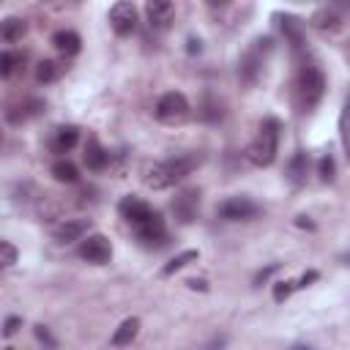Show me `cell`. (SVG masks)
Listing matches in <instances>:
<instances>
[{
    "label": "cell",
    "instance_id": "1",
    "mask_svg": "<svg viewBox=\"0 0 350 350\" xmlns=\"http://www.w3.org/2000/svg\"><path fill=\"white\" fill-rule=\"evenodd\" d=\"M197 164H200V156H194V153H180V156L156 161V164L148 170L145 183H148L150 189H170V186H175V183H180L186 175H191Z\"/></svg>",
    "mask_w": 350,
    "mask_h": 350
},
{
    "label": "cell",
    "instance_id": "2",
    "mask_svg": "<svg viewBox=\"0 0 350 350\" xmlns=\"http://www.w3.org/2000/svg\"><path fill=\"white\" fill-rule=\"evenodd\" d=\"M279 131H282V126H279L276 118L262 120L257 137H254V139L249 142V148H246V156H249V161H252L254 167H271V164H273V159H276V153H279Z\"/></svg>",
    "mask_w": 350,
    "mask_h": 350
},
{
    "label": "cell",
    "instance_id": "3",
    "mask_svg": "<svg viewBox=\"0 0 350 350\" xmlns=\"http://www.w3.org/2000/svg\"><path fill=\"white\" fill-rule=\"evenodd\" d=\"M325 96V74L314 63H304L295 77V101L304 112L314 109Z\"/></svg>",
    "mask_w": 350,
    "mask_h": 350
},
{
    "label": "cell",
    "instance_id": "4",
    "mask_svg": "<svg viewBox=\"0 0 350 350\" xmlns=\"http://www.w3.org/2000/svg\"><path fill=\"white\" fill-rule=\"evenodd\" d=\"M271 38H257V41H252L249 44V49L241 55V60H238V77H241V82H246V85H254L257 79H260V74H262V68H265V60H268V55H271Z\"/></svg>",
    "mask_w": 350,
    "mask_h": 350
},
{
    "label": "cell",
    "instance_id": "5",
    "mask_svg": "<svg viewBox=\"0 0 350 350\" xmlns=\"http://www.w3.org/2000/svg\"><path fill=\"white\" fill-rule=\"evenodd\" d=\"M153 112H156V120H161L167 126H178V123H183L191 115V107H189V98L183 93L170 90V93H164L156 101V109Z\"/></svg>",
    "mask_w": 350,
    "mask_h": 350
},
{
    "label": "cell",
    "instance_id": "6",
    "mask_svg": "<svg viewBox=\"0 0 350 350\" xmlns=\"http://www.w3.org/2000/svg\"><path fill=\"white\" fill-rule=\"evenodd\" d=\"M109 27L115 30V36L129 38V36L137 30V8H134V3L118 0V3L109 8Z\"/></svg>",
    "mask_w": 350,
    "mask_h": 350
},
{
    "label": "cell",
    "instance_id": "7",
    "mask_svg": "<svg viewBox=\"0 0 350 350\" xmlns=\"http://www.w3.org/2000/svg\"><path fill=\"white\" fill-rule=\"evenodd\" d=\"M216 213L224 219V221H249L257 216V202H252L249 197H227Z\"/></svg>",
    "mask_w": 350,
    "mask_h": 350
},
{
    "label": "cell",
    "instance_id": "8",
    "mask_svg": "<svg viewBox=\"0 0 350 350\" xmlns=\"http://www.w3.org/2000/svg\"><path fill=\"white\" fill-rule=\"evenodd\" d=\"M41 112H44V98L27 96V98H22V101H14V104L5 109V120H8L11 126H22V123L38 118Z\"/></svg>",
    "mask_w": 350,
    "mask_h": 350
},
{
    "label": "cell",
    "instance_id": "9",
    "mask_svg": "<svg viewBox=\"0 0 350 350\" xmlns=\"http://www.w3.org/2000/svg\"><path fill=\"white\" fill-rule=\"evenodd\" d=\"M79 257L82 260H88V262H93V265H104V262H109V257H112V246H109V241L104 238V235H88V238H82V243H79Z\"/></svg>",
    "mask_w": 350,
    "mask_h": 350
},
{
    "label": "cell",
    "instance_id": "10",
    "mask_svg": "<svg viewBox=\"0 0 350 350\" xmlns=\"http://www.w3.org/2000/svg\"><path fill=\"white\" fill-rule=\"evenodd\" d=\"M118 211H120V216L131 224V227H139V224H145L156 211L145 202V200H139V197H123L120 200V205H118Z\"/></svg>",
    "mask_w": 350,
    "mask_h": 350
},
{
    "label": "cell",
    "instance_id": "11",
    "mask_svg": "<svg viewBox=\"0 0 350 350\" xmlns=\"http://www.w3.org/2000/svg\"><path fill=\"white\" fill-rule=\"evenodd\" d=\"M145 14H148V22L153 30H167L172 25L175 8H172V0H148Z\"/></svg>",
    "mask_w": 350,
    "mask_h": 350
},
{
    "label": "cell",
    "instance_id": "12",
    "mask_svg": "<svg viewBox=\"0 0 350 350\" xmlns=\"http://www.w3.org/2000/svg\"><path fill=\"white\" fill-rule=\"evenodd\" d=\"M137 230V238L145 243V246H161L164 241H167V224H164V219L159 216V213H153L145 224H139V227H134Z\"/></svg>",
    "mask_w": 350,
    "mask_h": 350
},
{
    "label": "cell",
    "instance_id": "13",
    "mask_svg": "<svg viewBox=\"0 0 350 350\" xmlns=\"http://www.w3.org/2000/svg\"><path fill=\"white\" fill-rule=\"evenodd\" d=\"M90 230V219H66L57 230H55V241L57 243H74L82 241Z\"/></svg>",
    "mask_w": 350,
    "mask_h": 350
},
{
    "label": "cell",
    "instance_id": "14",
    "mask_svg": "<svg viewBox=\"0 0 350 350\" xmlns=\"http://www.w3.org/2000/svg\"><path fill=\"white\" fill-rule=\"evenodd\" d=\"M197 205H200V191H197V189H186V191H180V194L175 197L172 211H175V216H178L180 221H191L194 213H197Z\"/></svg>",
    "mask_w": 350,
    "mask_h": 350
},
{
    "label": "cell",
    "instance_id": "15",
    "mask_svg": "<svg viewBox=\"0 0 350 350\" xmlns=\"http://www.w3.org/2000/svg\"><path fill=\"white\" fill-rule=\"evenodd\" d=\"M52 46L63 55V57H74L79 49H82V38L77 30H57L52 36Z\"/></svg>",
    "mask_w": 350,
    "mask_h": 350
},
{
    "label": "cell",
    "instance_id": "16",
    "mask_svg": "<svg viewBox=\"0 0 350 350\" xmlns=\"http://www.w3.org/2000/svg\"><path fill=\"white\" fill-rule=\"evenodd\" d=\"M82 159H85V167H88L90 172H101V170H107V164H109V153L101 148L98 139H88Z\"/></svg>",
    "mask_w": 350,
    "mask_h": 350
},
{
    "label": "cell",
    "instance_id": "17",
    "mask_svg": "<svg viewBox=\"0 0 350 350\" xmlns=\"http://www.w3.org/2000/svg\"><path fill=\"white\" fill-rule=\"evenodd\" d=\"M77 142H79V129H77V126H60V129L55 131L49 148H52V153H68Z\"/></svg>",
    "mask_w": 350,
    "mask_h": 350
},
{
    "label": "cell",
    "instance_id": "18",
    "mask_svg": "<svg viewBox=\"0 0 350 350\" xmlns=\"http://www.w3.org/2000/svg\"><path fill=\"white\" fill-rule=\"evenodd\" d=\"M25 33H27V22L19 19V16H8V19L3 22V27H0V36H3L5 44H16V41H22Z\"/></svg>",
    "mask_w": 350,
    "mask_h": 350
},
{
    "label": "cell",
    "instance_id": "19",
    "mask_svg": "<svg viewBox=\"0 0 350 350\" xmlns=\"http://www.w3.org/2000/svg\"><path fill=\"white\" fill-rule=\"evenodd\" d=\"M52 178H55L57 183H77V180H79V170H77L74 161L57 159V161L52 164Z\"/></svg>",
    "mask_w": 350,
    "mask_h": 350
},
{
    "label": "cell",
    "instance_id": "20",
    "mask_svg": "<svg viewBox=\"0 0 350 350\" xmlns=\"http://www.w3.org/2000/svg\"><path fill=\"white\" fill-rule=\"evenodd\" d=\"M137 331H139V320H137V317H126V320L118 325V331L112 334V345H115V347L131 345V339L137 336Z\"/></svg>",
    "mask_w": 350,
    "mask_h": 350
},
{
    "label": "cell",
    "instance_id": "21",
    "mask_svg": "<svg viewBox=\"0 0 350 350\" xmlns=\"http://www.w3.org/2000/svg\"><path fill=\"white\" fill-rule=\"evenodd\" d=\"M25 66V55L22 52H14V49H5L3 55H0V74L8 79V77H14L19 68Z\"/></svg>",
    "mask_w": 350,
    "mask_h": 350
},
{
    "label": "cell",
    "instance_id": "22",
    "mask_svg": "<svg viewBox=\"0 0 350 350\" xmlns=\"http://www.w3.org/2000/svg\"><path fill=\"white\" fill-rule=\"evenodd\" d=\"M60 74H63V66H60L57 60H41V63L36 66V79L44 82V85L60 79Z\"/></svg>",
    "mask_w": 350,
    "mask_h": 350
},
{
    "label": "cell",
    "instance_id": "23",
    "mask_svg": "<svg viewBox=\"0 0 350 350\" xmlns=\"http://www.w3.org/2000/svg\"><path fill=\"white\" fill-rule=\"evenodd\" d=\"M312 25L320 27V30H336L342 25V16L336 14V8H323L312 16Z\"/></svg>",
    "mask_w": 350,
    "mask_h": 350
},
{
    "label": "cell",
    "instance_id": "24",
    "mask_svg": "<svg viewBox=\"0 0 350 350\" xmlns=\"http://www.w3.org/2000/svg\"><path fill=\"white\" fill-rule=\"evenodd\" d=\"M282 33H284V38L290 41L293 49H298V46L304 44V30H301V22H298V19L284 16V19H282Z\"/></svg>",
    "mask_w": 350,
    "mask_h": 350
},
{
    "label": "cell",
    "instance_id": "25",
    "mask_svg": "<svg viewBox=\"0 0 350 350\" xmlns=\"http://www.w3.org/2000/svg\"><path fill=\"white\" fill-rule=\"evenodd\" d=\"M306 170H309V159H306V153L298 150V153L290 159L287 172H290V178H293L295 183H304V180H306Z\"/></svg>",
    "mask_w": 350,
    "mask_h": 350
},
{
    "label": "cell",
    "instance_id": "26",
    "mask_svg": "<svg viewBox=\"0 0 350 350\" xmlns=\"http://www.w3.org/2000/svg\"><path fill=\"white\" fill-rule=\"evenodd\" d=\"M197 260V249H186V252H180L178 257H172L164 268H161V276H170V273H175V271H180V268H186L189 262H194Z\"/></svg>",
    "mask_w": 350,
    "mask_h": 350
},
{
    "label": "cell",
    "instance_id": "27",
    "mask_svg": "<svg viewBox=\"0 0 350 350\" xmlns=\"http://www.w3.org/2000/svg\"><path fill=\"white\" fill-rule=\"evenodd\" d=\"M200 118H202V120H208V123H219V120L224 118V109H221V104H219V101L208 98V101L202 104V112H200Z\"/></svg>",
    "mask_w": 350,
    "mask_h": 350
},
{
    "label": "cell",
    "instance_id": "28",
    "mask_svg": "<svg viewBox=\"0 0 350 350\" xmlns=\"http://www.w3.org/2000/svg\"><path fill=\"white\" fill-rule=\"evenodd\" d=\"M339 134H342V148L350 159V107H345V112L339 118Z\"/></svg>",
    "mask_w": 350,
    "mask_h": 350
},
{
    "label": "cell",
    "instance_id": "29",
    "mask_svg": "<svg viewBox=\"0 0 350 350\" xmlns=\"http://www.w3.org/2000/svg\"><path fill=\"white\" fill-rule=\"evenodd\" d=\"M320 180H325V183L334 180V159L331 156H323L320 159Z\"/></svg>",
    "mask_w": 350,
    "mask_h": 350
},
{
    "label": "cell",
    "instance_id": "30",
    "mask_svg": "<svg viewBox=\"0 0 350 350\" xmlns=\"http://www.w3.org/2000/svg\"><path fill=\"white\" fill-rule=\"evenodd\" d=\"M0 252H3V268H11V265L16 262V249H14L8 241H3V243H0Z\"/></svg>",
    "mask_w": 350,
    "mask_h": 350
},
{
    "label": "cell",
    "instance_id": "31",
    "mask_svg": "<svg viewBox=\"0 0 350 350\" xmlns=\"http://www.w3.org/2000/svg\"><path fill=\"white\" fill-rule=\"evenodd\" d=\"M295 287H298L295 282H279V284L273 287V301H284Z\"/></svg>",
    "mask_w": 350,
    "mask_h": 350
},
{
    "label": "cell",
    "instance_id": "32",
    "mask_svg": "<svg viewBox=\"0 0 350 350\" xmlns=\"http://www.w3.org/2000/svg\"><path fill=\"white\" fill-rule=\"evenodd\" d=\"M19 325H22V317H16V314L5 317V325H3V336H14V334L19 331Z\"/></svg>",
    "mask_w": 350,
    "mask_h": 350
},
{
    "label": "cell",
    "instance_id": "33",
    "mask_svg": "<svg viewBox=\"0 0 350 350\" xmlns=\"http://www.w3.org/2000/svg\"><path fill=\"white\" fill-rule=\"evenodd\" d=\"M36 336H38V342H44V345H49V347H55L57 342L49 336V331L44 328V325H36Z\"/></svg>",
    "mask_w": 350,
    "mask_h": 350
},
{
    "label": "cell",
    "instance_id": "34",
    "mask_svg": "<svg viewBox=\"0 0 350 350\" xmlns=\"http://www.w3.org/2000/svg\"><path fill=\"white\" fill-rule=\"evenodd\" d=\"M205 3H208V8H213V11H224L232 0H205Z\"/></svg>",
    "mask_w": 350,
    "mask_h": 350
}]
</instances>
